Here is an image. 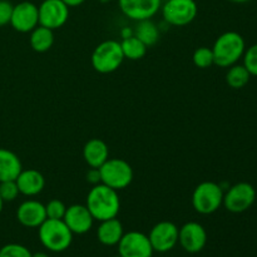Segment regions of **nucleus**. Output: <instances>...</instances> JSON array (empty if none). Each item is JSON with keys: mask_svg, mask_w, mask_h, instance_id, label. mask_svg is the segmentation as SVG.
Wrapping results in <instances>:
<instances>
[{"mask_svg": "<svg viewBox=\"0 0 257 257\" xmlns=\"http://www.w3.org/2000/svg\"><path fill=\"white\" fill-rule=\"evenodd\" d=\"M20 195L17 182L14 181H4L0 182V197L4 202H12Z\"/></svg>", "mask_w": 257, "mask_h": 257, "instance_id": "obj_28", "label": "nucleus"}, {"mask_svg": "<svg viewBox=\"0 0 257 257\" xmlns=\"http://www.w3.org/2000/svg\"><path fill=\"white\" fill-rule=\"evenodd\" d=\"M231 2H233V3H245V2H248V0H231Z\"/></svg>", "mask_w": 257, "mask_h": 257, "instance_id": "obj_35", "label": "nucleus"}, {"mask_svg": "<svg viewBox=\"0 0 257 257\" xmlns=\"http://www.w3.org/2000/svg\"><path fill=\"white\" fill-rule=\"evenodd\" d=\"M87 181L92 186L99 185L100 183L99 168H90V170L87 172Z\"/></svg>", "mask_w": 257, "mask_h": 257, "instance_id": "obj_31", "label": "nucleus"}, {"mask_svg": "<svg viewBox=\"0 0 257 257\" xmlns=\"http://www.w3.org/2000/svg\"><path fill=\"white\" fill-rule=\"evenodd\" d=\"M39 25L55 30L62 28L69 18V7L63 0H44L38 7Z\"/></svg>", "mask_w": 257, "mask_h": 257, "instance_id": "obj_10", "label": "nucleus"}, {"mask_svg": "<svg viewBox=\"0 0 257 257\" xmlns=\"http://www.w3.org/2000/svg\"><path fill=\"white\" fill-rule=\"evenodd\" d=\"M120 47H122V52L124 58L131 60H140L147 53L148 47H146L137 37L131 35V37L123 38L120 42Z\"/></svg>", "mask_w": 257, "mask_h": 257, "instance_id": "obj_23", "label": "nucleus"}, {"mask_svg": "<svg viewBox=\"0 0 257 257\" xmlns=\"http://www.w3.org/2000/svg\"><path fill=\"white\" fill-rule=\"evenodd\" d=\"M15 182H17L18 188H19V192L22 195L28 196V197L39 195L45 187L44 176L39 171L33 170V168L22 170Z\"/></svg>", "mask_w": 257, "mask_h": 257, "instance_id": "obj_17", "label": "nucleus"}, {"mask_svg": "<svg viewBox=\"0 0 257 257\" xmlns=\"http://www.w3.org/2000/svg\"><path fill=\"white\" fill-rule=\"evenodd\" d=\"M256 198V191L250 183L240 182L230 187L226 195H223L225 207L232 213L245 212L252 206Z\"/></svg>", "mask_w": 257, "mask_h": 257, "instance_id": "obj_9", "label": "nucleus"}, {"mask_svg": "<svg viewBox=\"0 0 257 257\" xmlns=\"http://www.w3.org/2000/svg\"><path fill=\"white\" fill-rule=\"evenodd\" d=\"M63 2H64L68 7L72 8V7H78V5H82L85 0H63Z\"/></svg>", "mask_w": 257, "mask_h": 257, "instance_id": "obj_32", "label": "nucleus"}, {"mask_svg": "<svg viewBox=\"0 0 257 257\" xmlns=\"http://www.w3.org/2000/svg\"><path fill=\"white\" fill-rule=\"evenodd\" d=\"M118 253L122 257H152L153 247L148 235L140 231L123 233L118 242Z\"/></svg>", "mask_w": 257, "mask_h": 257, "instance_id": "obj_8", "label": "nucleus"}, {"mask_svg": "<svg viewBox=\"0 0 257 257\" xmlns=\"http://www.w3.org/2000/svg\"><path fill=\"white\" fill-rule=\"evenodd\" d=\"M63 221L73 235H84L93 227L94 218L85 205H72L67 207Z\"/></svg>", "mask_w": 257, "mask_h": 257, "instance_id": "obj_15", "label": "nucleus"}, {"mask_svg": "<svg viewBox=\"0 0 257 257\" xmlns=\"http://www.w3.org/2000/svg\"><path fill=\"white\" fill-rule=\"evenodd\" d=\"M89 212L97 221L109 220L117 217L120 210V200L118 191L99 183L90 188L87 196V203Z\"/></svg>", "mask_w": 257, "mask_h": 257, "instance_id": "obj_1", "label": "nucleus"}, {"mask_svg": "<svg viewBox=\"0 0 257 257\" xmlns=\"http://www.w3.org/2000/svg\"><path fill=\"white\" fill-rule=\"evenodd\" d=\"M3 206H4V201H3L2 197H0V213H2L3 211Z\"/></svg>", "mask_w": 257, "mask_h": 257, "instance_id": "obj_34", "label": "nucleus"}, {"mask_svg": "<svg viewBox=\"0 0 257 257\" xmlns=\"http://www.w3.org/2000/svg\"><path fill=\"white\" fill-rule=\"evenodd\" d=\"M17 218L19 223L28 228H38L45 220V205L35 200H28L20 203L17 210Z\"/></svg>", "mask_w": 257, "mask_h": 257, "instance_id": "obj_16", "label": "nucleus"}, {"mask_svg": "<svg viewBox=\"0 0 257 257\" xmlns=\"http://www.w3.org/2000/svg\"><path fill=\"white\" fill-rule=\"evenodd\" d=\"M13 7L14 5L10 2H8V0H0V27L10 24Z\"/></svg>", "mask_w": 257, "mask_h": 257, "instance_id": "obj_30", "label": "nucleus"}, {"mask_svg": "<svg viewBox=\"0 0 257 257\" xmlns=\"http://www.w3.org/2000/svg\"><path fill=\"white\" fill-rule=\"evenodd\" d=\"M32 257H49V256H48V253L45 252H34L32 253Z\"/></svg>", "mask_w": 257, "mask_h": 257, "instance_id": "obj_33", "label": "nucleus"}, {"mask_svg": "<svg viewBox=\"0 0 257 257\" xmlns=\"http://www.w3.org/2000/svg\"><path fill=\"white\" fill-rule=\"evenodd\" d=\"M178 243L188 253H197L207 243V232L198 222H187L178 230Z\"/></svg>", "mask_w": 257, "mask_h": 257, "instance_id": "obj_12", "label": "nucleus"}, {"mask_svg": "<svg viewBox=\"0 0 257 257\" xmlns=\"http://www.w3.org/2000/svg\"><path fill=\"white\" fill-rule=\"evenodd\" d=\"M83 158L90 168H99L109 158V150L104 141L93 138L84 145Z\"/></svg>", "mask_w": 257, "mask_h": 257, "instance_id": "obj_18", "label": "nucleus"}, {"mask_svg": "<svg viewBox=\"0 0 257 257\" xmlns=\"http://www.w3.org/2000/svg\"><path fill=\"white\" fill-rule=\"evenodd\" d=\"M10 25L19 33H30L39 25L38 7L32 2H22L13 7Z\"/></svg>", "mask_w": 257, "mask_h": 257, "instance_id": "obj_13", "label": "nucleus"}, {"mask_svg": "<svg viewBox=\"0 0 257 257\" xmlns=\"http://www.w3.org/2000/svg\"><path fill=\"white\" fill-rule=\"evenodd\" d=\"M100 183L115 191L128 187L133 181V168L122 158H108L99 167Z\"/></svg>", "mask_w": 257, "mask_h": 257, "instance_id": "obj_5", "label": "nucleus"}, {"mask_svg": "<svg viewBox=\"0 0 257 257\" xmlns=\"http://www.w3.org/2000/svg\"><path fill=\"white\" fill-rule=\"evenodd\" d=\"M223 203V191L220 185L211 181L200 183L192 193V206L201 215L216 212Z\"/></svg>", "mask_w": 257, "mask_h": 257, "instance_id": "obj_6", "label": "nucleus"}, {"mask_svg": "<svg viewBox=\"0 0 257 257\" xmlns=\"http://www.w3.org/2000/svg\"><path fill=\"white\" fill-rule=\"evenodd\" d=\"M123 14L132 20L151 19L162 7V0H118Z\"/></svg>", "mask_w": 257, "mask_h": 257, "instance_id": "obj_14", "label": "nucleus"}, {"mask_svg": "<svg viewBox=\"0 0 257 257\" xmlns=\"http://www.w3.org/2000/svg\"><path fill=\"white\" fill-rule=\"evenodd\" d=\"M193 64L197 68H201V69H206V68H210L211 65L215 64L213 62V53L212 49L207 47H201L197 48L193 53Z\"/></svg>", "mask_w": 257, "mask_h": 257, "instance_id": "obj_25", "label": "nucleus"}, {"mask_svg": "<svg viewBox=\"0 0 257 257\" xmlns=\"http://www.w3.org/2000/svg\"><path fill=\"white\" fill-rule=\"evenodd\" d=\"M243 65L251 75H257V44L248 48L243 57Z\"/></svg>", "mask_w": 257, "mask_h": 257, "instance_id": "obj_29", "label": "nucleus"}, {"mask_svg": "<svg viewBox=\"0 0 257 257\" xmlns=\"http://www.w3.org/2000/svg\"><path fill=\"white\" fill-rule=\"evenodd\" d=\"M133 35L137 37L146 47H152L160 39V30L152 20L146 19L138 22Z\"/></svg>", "mask_w": 257, "mask_h": 257, "instance_id": "obj_22", "label": "nucleus"}, {"mask_svg": "<svg viewBox=\"0 0 257 257\" xmlns=\"http://www.w3.org/2000/svg\"><path fill=\"white\" fill-rule=\"evenodd\" d=\"M20 158L7 148H0V182L14 181L22 172Z\"/></svg>", "mask_w": 257, "mask_h": 257, "instance_id": "obj_20", "label": "nucleus"}, {"mask_svg": "<svg viewBox=\"0 0 257 257\" xmlns=\"http://www.w3.org/2000/svg\"><path fill=\"white\" fill-rule=\"evenodd\" d=\"M115 257H122V256H119V255H118V256H115Z\"/></svg>", "mask_w": 257, "mask_h": 257, "instance_id": "obj_37", "label": "nucleus"}, {"mask_svg": "<svg viewBox=\"0 0 257 257\" xmlns=\"http://www.w3.org/2000/svg\"><path fill=\"white\" fill-rule=\"evenodd\" d=\"M38 235L42 245L52 252H63L72 245L73 232L63 220L47 218L38 227Z\"/></svg>", "mask_w": 257, "mask_h": 257, "instance_id": "obj_2", "label": "nucleus"}, {"mask_svg": "<svg viewBox=\"0 0 257 257\" xmlns=\"http://www.w3.org/2000/svg\"><path fill=\"white\" fill-rule=\"evenodd\" d=\"M102 3H105V2H109V0H100Z\"/></svg>", "mask_w": 257, "mask_h": 257, "instance_id": "obj_36", "label": "nucleus"}, {"mask_svg": "<svg viewBox=\"0 0 257 257\" xmlns=\"http://www.w3.org/2000/svg\"><path fill=\"white\" fill-rule=\"evenodd\" d=\"M123 233L124 231H123L122 222L117 217H114L100 221V225L97 231V237L102 245L115 246L120 241Z\"/></svg>", "mask_w": 257, "mask_h": 257, "instance_id": "obj_19", "label": "nucleus"}, {"mask_svg": "<svg viewBox=\"0 0 257 257\" xmlns=\"http://www.w3.org/2000/svg\"><path fill=\"white\" fill-rule=\"evenodd\" d=\"M65 212H67V206L60 200H50L45 205L47 218H50V220H63Z\"/></svg>", "mask_w": 257, "mask_h": 257, "instance_id": "obj_26", "label": "nucleus"}, {"mask_svg": "<svg viewBox=\"0 0 257 257\" xmlns=\"http://www.w3.org/2000/svg\"><path fill=\"white\" fill-rule=\"evenodd\" d=\"M163 19L175 27H185L197 17L198 8L195 0H167L163 4Z\"/></svg>", "mask_w": 257, "mask_h": 257, "instance_id": "obj_7", "label": "nucleus"}, {"mask_svg": "<svg viewBox=\"0 0 257 257\" xmlns=\"http://www.w3.org/2000/svg\"><path fill=\"white\" fill-rule=\"evenodd\" d=\"M245 52V40L238 33L227 32L216 39L212 47L213 62L221 68L235 64Z\"/></svg>", "mask_w": 257, "mask_h": 257, "instance_id": "obj_3", "label": "nucleus"}, {"mask_svg": "<svg viewBox=\"0 0 257 257\" xmlns=\"http://www.w3.org/2000/svg\"><path fill=\"white\" fill-rule=\"evenodd\" d=\"M0 257H32V252L20 243H8L0 248Z\"/></svg>", "mask_w": 257, "mask_h": 257, "instance_id": "obj_27", "label": "nucleus"}, {"mask_svg": "<svg viewBox=\"0 0 257 257\" xmlns=\"http://www.w3.org/2000/svg\"><path fill=\"white\" fill-rule=\"evenodd\" d=\"M251 74L246 69L245 65H231L226 74V82L233 89H241L250 80Z\"/></svg>", "mask_w": 257, "mask_h": 257, "instance_id": "obj_24", "label": "nucleus"}, {"mask_svg": "<svg viewBox=\"0 0 257 257\" xmlns=\"http://www.w3.org/2000/svg\"><path fill=\"white\" fill-rule=\"evenodd\" d=\"M54 30L38 25L30 32V47L37 53H45L54 44Z\"/></svg>", "mask_w": 257, "mask_h": 257, "instance_id": "obj_21", "label": "nucleus"}, {"mask_svg": "<svg viewBox=\"0 0 257 257\" xmlns=\"http://www.w3.org/2000/svg\"><path fill=\"white\" fill-rule=\"evenodd\" d=\"M120 43L117 40H105L95 47L92 53V67L102 74L113 73L124 60Z\"/></svg>", "mask_w": 257, "mask_h": 257, "instance_id": "obj_4", "label": "nucleus"}, {"mask_svg": "<svg viewBox=\"0 0 257 257\" xmlns=\"http://www.w3.org/2000/svg\"><path fill=\"white\" fill-rule=\"evenodd\" d=\"M178 230L180 228L171 221H162L153 226L148 235L153 251L163 253L172 250L178 243Z\"/></svg>", "mask_w": 257, "mask_h": 257, "instance_id": "obj_11", "label": "nucleus"}]
</instances>
